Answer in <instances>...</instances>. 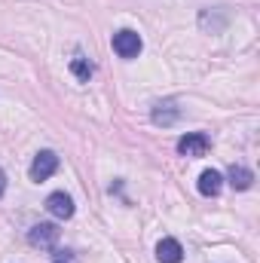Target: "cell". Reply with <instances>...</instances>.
Wrapping results in <instances>:
<instances>
[{"label":"cell","instance_id":"10","mask_svg":"<svg viewBox=\"0 0 260 263\" xmlns=\"http://www.w3.org/2000/svg\"><path fill=\"white\" fill-rule=\"evenodd\" d=\"M92 70H95V67H92V62H89L86 55H73V59H70V73H73L80 83H89Z\"/></svg>","mask_w":260,"mask_h":263},{"label":"cell","instance_id":"7","mask_svg":"<svg viewBox=\"0 0 260 263\" xmlns=\"http://www.w3.org/2000/svg\"><path fill=\"white\" fill-rule=\"evenodd\" d=\"M196 187H199V193H202V196H217V193L224 190V175H220V172H214V168H205V172L199 175Z\"/></svg>","mask_w":260,"mask_h":263},{"label":"cell","instance_id":"5","mask_svg":"<svg viewBox=\"0 0 260 263\" xmlns=\"http://www.w3.org/2000/svg\"><path fill=\"white\" fill-rule=\"evenodd\" d=\"M28 242L34 248H52L59 242V227L55 223H34L28 230Z\"/></svg>","mask_w":260,"mask_h":263},{"label":"cell","instance_id":"8","mask_svg":"<svg viewBox=\"0 0 260 263\" xmlns=\"http://www.w3.org/2000/svg\"><path fill=\"white\" fill-rule=\"evenodd\" d=\"M156 260L159 263H181L184 260V248H181V242L178 239H162L159 245H156Z\"/></svg>","mask_w":260,"mask_h":263},{"label":"cell","instance_id":"12","mask_svg":"<svg viewBox=\"0 0 260 263\" xmlns=\"http://www.w3.org/2000/svg\"><path fill=\"white\" fill-rule=\"evenodd\" d=\"M52 263H67V260H62V257H55V260H52Z\"/></svg>","mask_w":260,"mask_h":263},{"label":"cell","instance_id":"3","mask_svg":"<svg viewBox=\"0 0 260 263\" xmlns=\"http://www.w3.org/2000/svg\"><path fill=\"white\" fill-rule=\"evenodd\" d=\"M208 147H211V141H208V135H202V132H187V135H181L178 138V153L181 156H205L208 153Z\"/></svg>","mask_w":260,"mask_h":263},{"label":"cell","instance_id":"11","mask_svg":"<svg viewBox=\"0 0 260 263\" xmlns=\"http://www.w3.org/2000/svg\"><path fill=\"white\" fill-rule=\"evenodd\" d=\"M3 193H6V175H3V168H0V199H3Z\"/></svg>","mask_w":260,"mask_h":263},{"label":"cell","instance_id":"1","mask_svg":"<svg viewBox=\"0 0 260 263\" xmlns=\"http://www.w3.org/2000/svg\"><path fill=\"white\" fill-rule=\"evenodd\" d=\"M110 46H114V52H117L120 59L132 62V59H138V55H141V49H144V40H141V34H138V31L123 28V31H117V34H114Z\"/></svg>","mask_w":260,"mask_h":263},{"label":"cell","instance_id":"2","mask_svg":"<svg viewBox=\"0 0 260 263\" xmlns=\"http://www.w3.org/2000/svg\"><path fill=\"white\" fill-rule=\"evenodd\" d=\"M59 172V156L52 153V150H40L37 156H34V162H31V168H28V175H31V181H37V184H43V181H49L52 175Z\"/></svg>","mask_w":260,"mask_h":263},{"label":"cell","instance_id":"4","mask_svg":"<svg viewBox=\"0 0 260 263\" xmlns=\"http://www.w3.org/2000/svg\"><path fill=\"white\" fill-rule=\"evenodd\" d=\"M150 120L156 123V126H175L178 120H181V107H178V101L175 98H165V101H156L153 104V110H150Z\"/></svg>","mask_w":260,"mask_h":263},{"label":"cell","instance_id":"6","mask_svg":"<svg viewBox=\"0 0 260 263\" xmlns=\"http://www.w3.org/2000/svg\"><path fill=\"white\" fill-rule=\"evenodd\" d=\"M46 211L52 214V217H59V220H70L73 217V199L67 196V193H49L46 199Z\"/></svg>","mask_w":260,"mask_h":263},{"label":"cell","instance_id":"9","mask_svg":"<svg viewBox=\"0 0 260 263\" xmlns=\"http://www.w3.org/2000/svg\"><path fill=\"white\" fill-rule=\"evenodd\" d=\"M227 178H230V187H233V190H248V187L254 184V172L245 168V165H230Z\"/></svg>","mask_w":260,"mask_h":263}]
</instances>
